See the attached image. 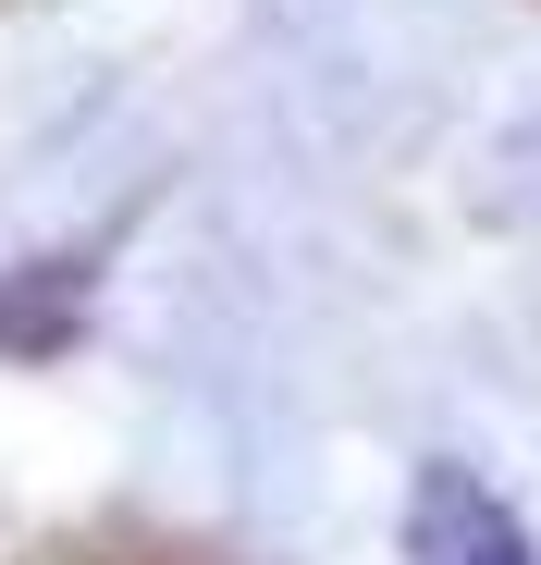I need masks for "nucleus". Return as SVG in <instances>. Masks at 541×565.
Instances as JSON below:
<instances>
[{
    "label": "nucleus",
    "instance_id": "f257e3e1",
    "mask_svg": "<svg viewBox=\"0 0 541 565\" xmlns=\"http://www.w3.org/2000/svg\"><path fill=\"white\" fill-rule=\"evenodd\" d=\"M406 565H541L529 516L468 480V467H418V492H406Z\"/></svg>",
    "mask_w": 541,
    "mask_h": 565
}]
</instances>
